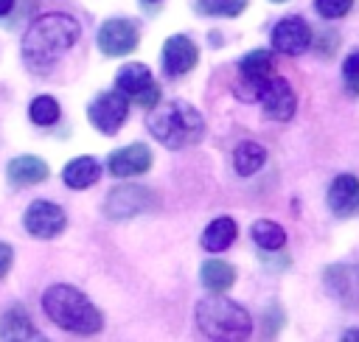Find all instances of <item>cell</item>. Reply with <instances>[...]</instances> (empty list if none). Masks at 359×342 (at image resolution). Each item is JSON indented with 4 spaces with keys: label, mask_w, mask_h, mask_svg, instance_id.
I'll return each instance as SVG.
<instances>
[{
    "label": "cell",
    "mask_w": 359,
    "mask_h": 342,
    "mask_svg": "<svg viewBox=\"0 0 359 342\" xmlns=\"http://www.w3.org/2000/svg\"><path fill=\"white\" fill-rule=\"evenodd\" d=\"M79 22L70 14H42L31 22L22 36V59L31 70L45 73L56 64V59L79 42Z\"/></svg>",
    "instance_id": "1"
},
{
    "label": "cell",
    "mask_w": 359,
    "mask_h": 342,
    "mask_svg": "<svg viewBox=\"0 0 359 342\" xmlns=\"http://www.w3.org/2000/svg\"><path fill=\"white\" fill-rule=\"evenodd\" d=\"M149 132L154 135L157 143L165 149H188L202 140L205 135V118L185 101H168V104H154L146 121Z\"/></svg>",
    "instance_id": "2"
},
{
    "label": "cell",
    "mask_w": 359,
    "mask_h": 342,
    "mask_svg": "<svg viewBox=\"0 0 359 342\" xmlns=\"http://www.w3.org/2000/svg\"><path fill=\"white\" fill-rule=\"evenodd\" d=\"M42 308L45 314L65 331L70 334H98L101 325H104V317L101 311L90 303L87 294H81L79 289L73 286H65V283H56L50 286L45 294H42Z\"/></svg>",
    "instance_id": "3"
},
{
    "label": "cell",
    "mask_w": 359,
    "mask_h": 342,
    "mask_svg": "<svg viewBox=\"0 0 359 342\" xmlns=\"http://www.w3.org/2000/svg\"><path fill=\"white\" fill-rule=\"evenodd\" d=\"M196 328L208 339H244L252 331V320L247 308L213 292L196 303Z\"/></svg>",
    "instance_id": "4"
},
{
    "label": "cell",
    "mask_w": 359,
    "mask_h": 342,
    "mask_svg": "<svg viewBox=\"0 0 359 342\" xmlns=\"http://www.w3.org/2000/svg\"><path fill=\"white\" fill-rule=\"evenodd\" d=\"M115 84H118V93L135 98V104H140L143 109H151L157 101H160V87L154 84L151 78V70L140 62H132V64H123L115 76Z\"/></svg>",
    "instance_id": "5"
},
{
    "label": "cell",
    "mask_w": 359,
    "mask_h": 342,
    "mask_svg": "<svg viewBox=\"0 0 359 342\" xmlns=\"http://www.w3.org/2000/svg\"><path fill=\"white\" fill-rule=\"evenodd\" d=\"M255 98L261 101L264 112H266L269 118H275V121H289V118L294 115V107H297V95H294L292 84H289L283 76H269V78L258 87Z\"/></svg>",
    "instance_id": "6"
},
{
    "label": "cell",
    "mask_w": 359,
    "mask_h": 342,
    "mask_svg": "<svg viewBox=\"0 0 359 342\" xmlns=\"http://www.w3.org/2000/svg\"><path fill=\"white\" fill-rule=\"evenodd\" d=\"M157 205V199L151 196L149 188H140V185H121V188H112L107 202H104V210L109 219H129V216H137L143 210H151Z\"/></svg>",
    "instance_id": "7"
},
{
    "label": "cell",
    "mask_w": 359,
    "mask_h": 342,
    "mask_svg": "<svg viewBox=\"0 0 359 342\" xmlns=\"http://www.w3.org/2000/svg\"><path fill=\"white\" fill-rule=\"evenodd\" d=\"M126 112H129V101H126V95L118 93V90H115V93H101V95L90 104V109H87L93 126H95L98 132H104V135H115V132L121 129V123L126 121Z\"/></svg>",
    "instance_id": "8"
},
{
    "label": "cell",
    "mask_w": 359,
    "mask_h": 342,
    "mask_svg": "<svg viewBox=\"0 0 359 342\" xmlns=\"http://www.w3.org/2000/svg\"><path fill=\"white\" fill-rule=\"evenodd\" d=\"M140 36H137V25L132 20L123 17H112L98 28V48L107 56H126L137 48Z\"/></svg>",
    "instance_id": "9"
},
{
    "label": "cell",
    "mask_w": 359,
    "mask_h": 342,
    "mask_svg": "<svg viewBox=\"0 0 359 342\" xmlns=\"http://www.w3.org/2000/svg\"><path fill=\"white\" fill-rule=\"evenodd\" d=\"M25 230L34 235V238H53L65 230V210L53 202H34L28 205L25 210Z\"/></svg>",
    "instance_id": "10"
},
{
    "label": "cell",
    "mask_w": 359,
    "mask_h": 342,
    "mask_svg": "<svg viewBox=\"0 0 359 342\" xmlns=\"http://www.w3.org/2000/svg\"><path fill=\"white\" fill-rule=\"evenodd\" d=\"M309 45H311V28L300 17H286L272 28V48L286 56H297Z\"/></svg>",
    "instance_id": "11"
},
{
    "label": "cell",
    "mask_w": 359,
    "mask_h": 342,
    "mask_svg": "<svg viewBox=\"0 0 359 342\" xmlns=\"http://www.w3.org/2000/svg\"><path fill=\"white\" fill-rule=\"evenodd\" d=\"M196 59H199V50L185 34H174V36L165 39V45H163V70L168 76L188 73L196 64Z\"/></svg>",
    "instance_id": "12"
},
{
    "label": "cell",
    "mask_w": 359,
    "mask_h": 342,
    "mask_svg": "<svg viewBox=\"0 0 359 342\" xmlns=\"http://www.w3.org/2000/svg\"><path fill=\"white\" fill-rule=\"evenodd\" d=\"M328 207L348 219L359 213V177L353 174H339L331 185H328Z\"/></svg>",
    "instance_id": "13"
},
{
    "label": "cell",
    "mask_w": 359,
    "mask_h": 342,
    "mask_svg": "<svg viewBox=\"0 0 359 342\" xmlns=\"http://www.w3.org/2000/svg\"><path fill=\"white\" fill-rule=\"evenodd\" d=\"M109 174L115 177H137L143 171H149L151 165V151L143 143H132L126 149H118L109 154Z\"/></svg>",
    "instance_id": "14"
},
{
    "label": "cell",
    "mask_w": 359,
    "mask_h": 342,
    "mask_svg": "<svg viewBox=\"0 0 359 342\" xmlns=\"http://www.w3.org/2000/svg\"><path fill=\"white\" fill-rule=\"evenodd\" d=\"M238 73H241V81L247 84V93L255 95L258 87H261V84L269 78V73H272V53L264 50V48L250 50L247 56H241V62H238Z\"/></svg>",
    "instance_id": "15"
},
{
    "label": "cell",
    "mask_w": 359,
    "mask_h": 342,
    "mask_svg": "<svg viewBox=\"0 0 359 342\" xmlns=\"http://www.w3.org/2000/svg\"><path fill=\"white\" fill-rule=\"evenodd\" d=\"M98 177H101V165H98V160H93V157H76V160H70L67 165H65V171H62V179H65V185H70V188H90L93 182H98Z\"/></svg>",
    "instance_id": "16"
},
{
    "label": "cell",
    "mask_w": 359,
    "mask_h": 342,
    "mask_svg": "<svg viewBox=\"0 0 359 342\" xmlns=\"http://www.w3.org/2000/svg\"><path fill=\"white\" fill-rule=\"evenodd\" d=\"M236 235H238L236 221H233L230 216H222V219H213V221L205 227V233H202V247H205L208 252H222V249H227V247L236 241Z\"/></svg>",
    "instance_id": "17"
},
{
    "label": "cell",
    "mask_w": 359,
    "mask_h": 342,
    "mask_svg": "<svg viewBox=\"0 0 359 342\" xmlns=\"http://www.w3.org/2000/svg\"><path fill=\"white\" fill-rule=\"evenodd\" d=\"M48 177V163L39 160V157H17L8 163V179L14 185H34V182H42Z\"/></svg>",
    "instance_id": "18"
},
{
    "label": "cell",
    "mask_w": 359,
    "mask_h": 342,
    "mask_svg": "<svg viewBox=\"0 0 359 342\" xmlns=\"http://www.w3.org/2000/svg\"><path fill=\"white\" fill-rule=\"evenodd\" d=\"M264 163H266V149L261 143H255V140H244L233 151V165H236V171L241 177H252Z\"/></svg>",
    "instance_id": "19"
},
{
    "label": "cell",
    "mask_w": 359,
    "mask_h": 342,
    "mask_svg": "<svg viewBox=\"0 0 359 342\" xmlns=\"http://www.w3.org/2000/svg\"><path fill=\"white\" fill-rule=\"evenodd\" d=\"M199 278L202 283L210 289V292H227L233 283H236V269L227 264V261H205L202 269H199Z\"/></svg>",
    "instance_id": "20"
},
{
    "label": "cell",
    "mask_w": 359,
    "mask_h": 342,
    "mask_svg": "<svg viewBox=\"0 0 359 342\" xmlns=\"http://www.w3.org/2000/svg\"><path fill=\"white\" fill-rule=\"evenodd\" d=\"M0 336L3 339H39V334L34 331V325L22 308H11L0 317Z\"/></svg>",
    "instance_id": "21"
},
{
    "label": "cell",
    "mask_w": 359,
    "mask_h": 342,
    "mask_svg": "<svg viewBox=\"0 0 359 342\" xmlns=\"http://www.w3.org/2000/svg\"><path fill=\"white\" fill-rule=\"evenodd\" d=\"M250 235H252V241H255L261 249H280V247L286 244V230H283L280 224L269 221V219H258V221L252 224Z\"/></svg>",
    "instance_id": "22"
},
{
    "label": "cell",
    "mask_w": 359,
    "mask_h": 342,
    "mask_svg": "<svg viewBox=\"0 0 359 342\" xmlns=\"http://www.w3.org/2000/svg\"><path fill=\"white\" fill-rule=\"evenodd\" d=\"M28 115H31L34 123L50 126V123H56V118H59V104H56V98H50V95H36V98L31 101V107H28Z\"/></svg>",
    "instance_id": "23"
},
{
    "label": "cell",
    "mask_w": 359,
    "mask_h": 342,
    "mask_svg": "<svg viewBox=\"0 0 359 342\" xmlns=\"http://www.w3.org/2000/svg\"><path fill=\"white\" fill-rule=\"evenodd\" d=\"M196 8L208 17H236L247 8V0H196Z\"/></svg>",
    "instance_id": "24"
},
{
    "label": "cell",
    "mask_w": 359,
    "mask_h": 342,
    "mask_svg": "<svg viewBox=\"0 0 359 342\" xmlns=\"http://www.w3.org/2000/svg\"><path fill=\"white\" fill-rule=\"evenodd\" d=\"M342 78H345V87L348 93L359 95V50H351L345 64H342Z\"/></svg>",
    "instance_id": "25"
},
{
    "label": "cell",
    "mask_w": 359,
    "mask_h": 342,
    "mask_svg": "<svg viewBox=\"0 0 359 342\" xmlns=\"http://www.w3.org/2000/svg\"><path fill=\"white\" fill-rule=\"evenodd\" d=\"M314 6L325 20H337V17H345L351 11L353 0H314Z\"/></svg>",
    "instance_id": "26"
},
{
    "label": "cell",
    "mask_w": 359,
    "mask_h": 342,
    "mask_svg": "<svg viewBox=\"0 0 359 342\" xmlns=\"http://www.w3.org/2000/svg\"><path fill=\"white\" fill-rule=\"evenodd\" d=\"M11 261H14V252H11V247L0 241V278H6V272L11 269Z\"/></svg>",
    "instance_id": "27"
},
{
    "label": "cell",
    "mask_w": 359,
    "mask_h": 342,
    "mask_svg": "<svg viewBox=\"0 0 359 342\" xmlns=\"http://www.w3.org/2000/svg\"><path fill=\"white\" fill-rule=\"evenodd\" d=\"M11 6H14V0H0V17H3V14H8V8H11Z\"/></svg>",
    "instance_id": "28"
},
{
    "label": "cell",
    "mask_w": 359,
    "mask_h": 342,
    "mask_svg": "<svg viewBox=\"0 0 359 342\" xmlns=\"http://www.w3.org/2000/svg\"><path fill=\"white\" fill-rule=\"evenodd\" d=\"M342 339H348V342H359V331H345Z\"/></svg>",
    "instance_id": "29"
},
{
    "label": "cell",
    "mask_w": 359,
    "mask_h": 342,
    "mask_svg": "<svg viewBox=\"0 0 359 342\" xmlns=\"http://www.w3.org/2000/svg\"><path fill=\"white\" fill-rule=\"evenodd\" d=\"M278 3H280V0H278Z\"/></svg>",
    "instance_id": "30"
}]
</instances>
